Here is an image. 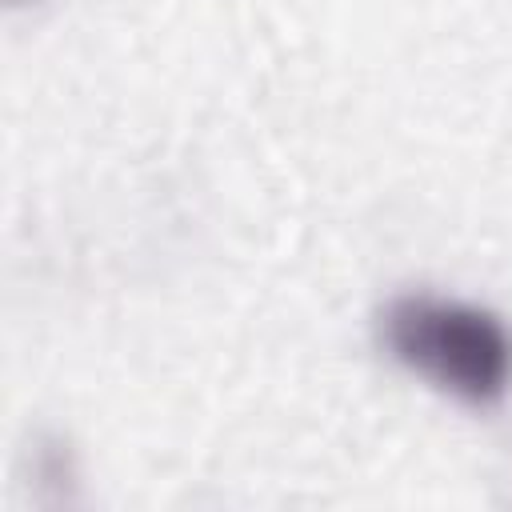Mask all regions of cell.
<instances>
[{
	"instance_id": "obj_1",
	"label": "cell",
	"mask_w": 512,
	"mask_h": 512,
	"mask_svg": "<svg viewBox=\"0 0 512 512\" xmlns=\"http://www.w3.org/2000/svg\"><path fill=\"white\" fill-rule=\"evenodd\" d=\"M380 348L468 408L512 392V328L500 312L436 292H396L376 316Z\"/></svg>"
},
{
	"instance_id": "obj_2",
	"label": "cell",
	"mask_w": 512,
	"mask_h": 512,
	"mask_svg": "<svg viewBox=\"0 0 512 512\" xmlns=\"http://www.w3.org/2000/svg\"><path fill=\"white\" fill-rule=\"evenodd\" d=\"M12 8H24V4H40V0H8Z\"/></svg>"
}]
</instances>
